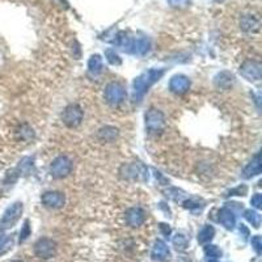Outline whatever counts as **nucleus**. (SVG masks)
I'll use <instances>...</instances> for the list:
<instances>
[{
  "label": "nucleus",
  "mask_w": 262,
  "mask_h": 262,
  "mask_svg": "<svg viewBox=\"0 0 262 262\" xmlns=\"http://www.w3.org/2000/svg\"><path fill=\"white\" fill-rule=\"evenodd\" d=\"M164 71L163 70H148L139 75L133 83V98L134 101H141L145 97L146 92L152 86L153 83L157 82L163 76Z\"/></svg>",
  "instance_id": "obj_1"
},
{
  "label": "nucleus",
  "mask_w": 262,
  "mask_h": 262,
  "mask_svg": "<svg viewBox=\"0 0 262 262\" xmlns=\"http://www.w3.org/2000/svg\"><path fill=\"white\" fill-rule=\"evenodd\" d=\"M21 214H23V204L20 202H16L12 206H9L0 219V230L5 231V230L13 227L19 222Z\"/></svg>",
  "instance_id": "obj_2"
},
{
  "label": "nucleus",
  "mask_w": 262,
  "mask_h": 262,
  "mask_svg": "<svg viewBox=\"0 0 262 262\" xmlns=\"http://www.w3.org/2000/svg\"><path fill=\"white\" fill-rule=\"evenodd\" d=\"M71 169H72V164H71L70 159L66 156H59L53 161L50 172L54 178H63L71 172Z\"/></svg>",
  "instance_id": "obj_3"
},
{
  "label": "nucleus",
  "mask_w": 262,
  "mask_h": 262,
  "mask_svg": "<svg viewBox=\"0 0 262 262\" xmlns=\"http://www.w3.org/2000/svg\"><path fill=\"white\" fill-rule=\"evenodd\" d=\"M55 252H57V247L53 240L43 237L39 239L34 245V253L37 257L43 260H49L51 257H54Z\"/></svg>",
  "instance_id": "obj_4"
},
{
  "label": "nucleus",
  "mask_w": 262,
  "mask_h": 262,
  "mask_svg": "<svg viewBox=\"0 0 262 262\" xmlns=\"http://www.w3.org/2000/svg\"><path fill=\"white\" fill-rule=\"evenodd\" d=\"M164 114L157 109H149L146 114V127L149 133H157L164 127Z\"/></svg>",
  "instance_id": "obj_5"
},
{
  "label": "nucleus",
  "mask_w": 262,
  "mask_h": 262,
  "mask_svg": "<svg viewBox=\"0 0 262 262\" xmlns=\"http://www.w3.org/2000/svg\"><path fill=\"white\" fill-rule=\"evenodd\" d=\"M105 97L108 102L113 104V105H118V104H121V102L125 100L126 92L121 84H118V83H112V84H109V86L106 87Z\"/></svg>",
  "instance_id": "obj_6"
},
{
  "label": "nucleus",
  "mask_w": 262,
  "mask_h": 262,
  "mask_svg": "<svg viewBox=\"0 0 262 262\" xmlns=\"http://www.w3.org/2000/svg\"><path fill=\"white\" fill-rule=\"evenodd\" d=\"M63 122L66 123L68 127H76L80 125L83 119V110L78 105H70L67 106L64 112H63Z\"/></svg>",
  "instance_id": "obj_7"
},
{
  "label": "nucleus",
  "mask_w": 262,
  "mask_h": 262,
  "mask_svg": "<svg viewBox=\"0 0 262 262\" xmlns=\"http://www.w3.org/2000/svg\"><path fill=\"white\" fill-rule=\"evenodd\" d=\"M41 201H42V204H45L46 207L59 208L62 207L63 204H64V197H63L62 193L46 192L41 197Z\"/></svg>",
  "instance_id": "obj_8"
},
{
  "label": "nucleus",
  "mask_w": 262,
  "mask_h": 262,
  "mask_svg": "<svg viewBox=\"0 0 262 262\" xmlns=\"http://www.w3.org/2000/svg\"><path fill=\"white\" fill-rule=\"evenodd\" d=\"M241 75L248 80H260L261 79V64L259 62H247L240 70Z\"/></svg>",
  "instance_id": "obj_9"
},
{
  "label": "nucleus",
  "mask_w": 262,
  "mask_h": 262,
  "mask_svg": "<svg viewBox=\"0 0 262 262\" xmlns=\"http://www.w3.org/2000/svg\"><path fill=\"white\" fill-rule=\"evenodd\" d=\"M190 87V80H189L186 76H182V75H177V76H173L171 83H169V88L175 93H185L186 90L189 89Z\"/></svg>",
  "instance_id": "obj_10"
},
{
  "label": "nucleus",
  "mask_w": 262,
  "mask_h": 262,
  "mask_svg": "<svg viewBox=\"0 0 262 262\" xmlns=\"http://www.w3.org/2000/svg\"><path fill=\"white\" fill-rule=\"evenodd\" d=\"M126 220H127V223H129V226H131V227H139V226L145 223L146 214L145 211L139 207L130 208L127 214H126Z\"/></svg>",
  "instance_id": "obj_11"
},
{
  "label": "nucleus",
  "mask_w": 262,
  "mask_h": 262,
  "mask_svg": "<svg viewBox=\"0 0 262 262\" xmlns=\"http://www.w3.org/2000/svg\"><path fill=\"white\" fill-rule=\"evenodd\" d=\"M152 260L155 261H164L169 257V249L167 247V244L164 241H161V240H157L155 245L152 248Z\"/></svg>",
  "instance_id": "obj_12"
},
{
  "label": "nucleus",
  "mask_w": 262,
  "mask_h": 262,
  "mask_svg": "<svg viewBox=\"0 0 262 262\" xmlns=\"http://www.w3.org/2000/svg\"><path fill=\"white\" fill-rule=\"evenodd\" d=\"M219 222L223 224L224 227L227 228V230H232V228L235 227V224H236L235 214H233L230 208H227V207L222 208V210L219 211Z\"/></svg>",
  "instance_id": "obj_13"
},
{
  "label": "nucleus",
  "mask_w": 262,
  "mask_h": 262,
  "mask_svg": "<svg viewBox=\"0 0 262 262\" xmlns=\"http://www.w3.org/2000/svg\"><path fill=\"white\" fill-rule=\"evenodd\" d=\"M261 156L260 155H257V156L253 159V160L249 163V164L245 167V169H244V177H247V178H251V177H255L257 176V175H260L261 173Z\"/></svg>",
  "instance_id": "obj_14"
},
{
  "label": "nucleus",
  "mask_w": 262,
  "mask_h": 262,
  "mask_svg": "<svg viewBox=\"0 0 262 262\" xmlns=\"http://www.w3.org/2000/svg\"><path fill=\"white\" fill-rule=\"evenodd\" d=\"M88 71L90 75H98L102 71V58L100 55H93L88 62Z\"/></svg>",
  "instance_id": "obj_15"
},
{
  "label": "nucleus",
  "mask_w": 262,
  "mask_h": 262,
  "mask_svg": "<svg viewBox=\"0 0 262 262\" xmlns=\"http://www.w3.org/2000/svg\"><path fill=\"white\" fill-rule=\"evenodd\" d=\"M214 235H215L214 227H211V226H204L200 231V233H198V241H200L201 244L210 243L212 237H214Z\"/></svg>",
  "instance_id": "obj_16"
},
{
  "label": "nucleus",
  "mask_w": 262,
  "mask_h": 262,
  "mask_svg": "<svg viewBox=\"0 0 262 262\" xmlns=\"http://www.w3.org/2000/svg\"><path fill=\"white\" fill-rule=\"evenodd\" d=\"M149 50V41L146 38H139L133 42V53L138 55H145Z\"/></svg>",
  "instance_id": "obj_17"
},
{
  "label": "nucleus",
  "mask_w": 262,
  "mask_h": 262,
  "mask_svg": "<svg viewBox=\"0 0 262 262\" xmlns=\"http://www.w3.org/2000/svg\"><path fill=\"white\" fill-rule=\"evenodd\" d=\"M245 219L255 228H259L260 224H261V215H260L259 212L252 211V210H247L245 211Z\"/></svg>",
  "instance_id": "obj_18"
},
{
  "label": "nucleus",
  "mask_w": 262,
  "mask_h": 262,
  "mask_svg": "<svg viewBox=\"0 0 262 262\" xmlns=\"http://www.w3.org/2000/svg\"><path fill=\"white\" fill-rule=\"evenodd\" d=\"M204 255L207 256L210 260H216L222 256V251L216 245H207L204 248Z\"/></svg>",
  "instance_id": "obj_19"
},
{
  "label": "nucleus",
  "mask_w": 262,
  "mask_h": 262,
  "mask_svg": "<svg viewBox=\"0 0 262 262\" xmlns=\"http://www.w3.org/2000/svg\"><path fill=\"white\" fill-rule=\"evenodd\" d=\"M116 135H117V130L113 127H106V129L101 130V133H100V137L105 141H113Z\"/></svg>",
  "instance_id": "obj_20"
},
{
  "label": "nucleus",
  "mask_w": 262,
  "mask_h": 262,
  "mask_svg": "<svg viewBox=\"0 0 262 262\" xmlns=\"http://www.w3.org/2000/svg\"><path fill=\"white\" fill-rule=\"evenodd\" d=\"M218 78H220L216 79V84H218V87H228L232 83V76L231 75H228L227 72L220 74Z\"/></svg>",
  "instance_id": "obj_21"
},
{
  "label": "nucleus",
  "mask_w": 262,
  "mask_h": 262,
  "mask_svg": "<svg viewBox=\"0 0 262 262\" xmlns=\"http://www.w3.org/2000/svg\"><path fill=\"white\" fill-rule=\"evenodd\" d=\"M9 245H12V237L7 235H0V255L7 251Z\"/></svg>",
  "instance_id": "obj_22"
},
{
  "label": "nucleus",
  "mask_w": 262,
  "mask_h": 262,
  "mask_svg": "<svg viewBox=\"0 0 262 262\" xmlns=\"http://www.w3.org/2000/svg\"><path fill=\"white\" fill-rule=\"evenodd\" d=\"M106 59L110 64H121V58L112 50L106 51Z\"/></svg>",
  "instance_id": "obj_23"
},
{
  "label": "nucleus",
  "mask_w": 262,
  "mask_h": 262,
  "mask_svg": "<svg viewBox=\"0 0 262 262\" xmlns=\"http://www.w3.org/2000/svg\"><path fill=\"white\" fill-rule=\"evenodd\" d=\"M173 244L176 245L177 249H185L186 245H188V241L185 239L182 235H177L175 239H173Z\"/></svg>",
  "instance_id": "obj_24"
},
{
  "label": "nucleus",
  "mask_w": 262,
  "mask_h": 262,
  "mask_svg": "<svg viewBox=\"0 0 262 262\" xmlns=\"http://www.w3.org/2000/svg\"><path fill=\"white\" fill-rule=\"evenodd\" d=\"M29 236H30V227H29V223L25 222V224H24L23 228H21V231H20V241L23 243Z\"/></svg>",
  "instance_id": "obj_25"
},
{
  "label": "nucleus",
  "mask_w": 262,
  "mask_h": 262,
  "mask_svg": "<svg viewBox=\"0 0 262 262\" xmlns=\"http://www.w3.org/2000/svg\"><path fill=\"white\" fill-rule=\"evenodd\" d=\"M252 247H253V249H255L257 253H261L262 251V239L261 236H255V237H252Z\"/></svg>",
  "instance_id": "obj_26"
},
{
  "label": "nucleus",
  "mask_w": 262,
  "mask_h": 262,
  "mask_svg": "<svg viewBox=\"0 0 262 262\" xmlns=\"http://www.w3.org/2000/svg\"><path fill=\"white\" fill-rule=\"evenodd\" d=\"M251 204H252V206H253V207L261 208V206H262V196L261 194H256V196L252 197Z\"/></svg>",
  "instance_id": "obj_27"
},
{
  "label": "nucleus",
  "mask_w": 262,
  "mask_h": 262,
  "mask_svg": "<svg viewBox=\"0 0 262 262\" xmlns=\"http://www.w3.org/2000/svg\"><path fill=\"white\" fill-rule=\"evenodd\" d=\"M189 1L190 0H169V3L175 7H185V5H188Z\"/></svg>",
  "instance_id": "obj_28"
},
{
  "label": "nucleus",
  "mask_w": 262,
  "mask_h": 262,
  "mask_svg": "<svg viewBox=\"0 0 262 262\" xmlns=\"http://www.w3.org/2000/svg\"><path fill=\"white\" fill-rule=\"evenodd\" d=\"M160 228L163 230V232H164V235L165 236H168L169 233H171V228L168 227V226H165V224H161Z\"/></svg>",
  "instance_id": "obj_29"
},
{
  "label": "nucleus",
  "mask_w": 262,
  "mask_h": 262,
  "mask_svg": "<svg viewBox=\"0 0 262 262\" xmlns=\"http://www.w3.org/2000/svg\"><path fill=\"white\" fill-rule=\"evenodd\" d=\"M15 262H21V261H15Z\"/></svg>",
  "instance_id": "obj_30"
}]
</instances>
